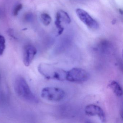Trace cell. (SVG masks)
I'll return each mask as SVG.
<instances>
[{"instance_id":"6da1fadb","label":"cell","mask_w":123,"mask_h":123,"mask_svg":"<svg viewBox=\"0 0 123 123\" xmlns=\"http://www.w3.org/2000/svg\"><path fill=\"white\" fill-rule=\"evenodd\" d=\"M38 69L40 74L48 80H55L59 81L66 80L67 72L51 64L40 63Z\"/></svg>"},{"instance_id":"7a4b0ae2","label":"cell","mask_w":123,"mask_h":123,"mask_svg":"<svg viewBox=\"0 0 123 123\" xmlns=\"http://www.w3.org/2000/svg\"><path fill=\"white\" fill-rule=\"evenodd\" d=\"M15 90L18 96L29 103H38L37 97L30 88L28 83L24 78L18 77L15 80Z\"/></svg>"},{"instance_id":"3957f363","label":"cell","mask_w":123,"mask_h":123,"mask_svg":"<svg viewBox=\"0 0 123 123\" xmlns=\"http://www.w3.org/2000/svg\"><path fill=\"white\" fill-rule=\"evenodd\" d=\"M41 96L44 99L52 101H59L63 100L65 96L64 91L55 87H46L41 91Z\"/></svg>"},{"instance_id":"277c9868","label":"cell","mask_w":123,"mask_h":123,"mask_svg":"<svg viewBox=\"0 0 123 123\" xmlns=\"http://www.w3.org/2000/svg\"><path fill=\"white\" fill-rule=\"evenodd\" d=\"M90 75L85 70L75 68L67 72L66 80L72 82H83L89 79Z\"/></svg>"},{"instance_id":"5b68a950","label":"cell","mask_w":123,"mask_h":123,"mask_svg":"<svg viewBox=\"0 0 123 123\" xmlns=\"http://www.w3.org/2000/svg\"><path fill=\"white\" fill-rule=\"evenodd\" d=\"M76 13L80 20L89 28L92 29H98V23L87 12L82 9L77 8L76 10Z\"/></svg>"},{"instance_id":"8992f818","label":"cell","mask_w":123,"mask_h":123,"mask_svg":"<svg viewBox=\"0 0 123 123\" xmlns=\"http://www.w3.org/2000/svg\"><path fill=\"white\" fill-rule=\"evenodd\" d=\"M71 19L68 14L62 10L59 11L56 15L55 25L58 29V34L61 35L64 30V28L62 25V23L69 24L71 22Z\"/></svg>"},{"instance_id":"52a82bcc","label":"cell","mask_w":123,"mask_h":123,"mask_svg":"<svg viewBox=\"0 0 123 123\" xmlns=\"http://www.w3.org/2000/svg\"><path fill=\"white\" fill-rule=\"evenodd\" d=\"M86 114L89 116H98L101 122H105L106 117L105 113L102 108L94 104H90L86 107Z\"/></svg>"},{"instance_id":"ba28073f","label":"cell","mask_w":123,"mask_h":123,"mask_svg":"<svg viewBox=\"0 0 123 123\" xmlns=\"http://www.w3.org/2000/svg\"><path fill=\"white\" fill-rule=\"evenodd\" d=\"M37 52L36 48L32 45H27L24 47L23 62L25 66L26 67L30 66L37 54Z\"/></svg>"},{"instance_id":"9c48e42d","label":"cell","mask_w":123,"mask_h":123,"mask_svg":"<svg viewBox=\"0 0 123 123\" xmlns=\"http://www.w3.org/2000/svg\"><path fill=\"white\" fill-rule=\"evenodd\" d=\"M108 86L116 95L118 97H121L122 96L123 94L122 88L118 83L113 80L111 81L109 84Z\"/></svg>"},{"instance_id":"30bf717a","label":"cell","mask_w":123,"mask_h":123,"mask_svg":"<svg viewBox=\"0 0 123 123\" xmlns=\"http://www.w3.org/2000/svg\"><path fill=\"white\" fill-rule=\"evenodd\" d=\"M41 18L43 24L45 26H48L51 21V18L46 13H43L41 15Z\"/></svg>"},{"instance_id":"8fae6325","label":"cell","mask_w":123,"mask_h":123,"mask_svg":"<svg viewBox=\"0 0 123 123\" xmlns=\"http://www.w3.org/2000/svg\"><path fill=\"white\" fill-rule=\"evenodd\" d=\"M6 47L5 39L3 36L0 35V56L3 55Z\"/></svg>"},{"instance_id":"7c38bea8","label":"cell","mask_w":123,"mask_h":123,"mask_svg":"<svg viewBox=\"0 0 123 123\" xmlns=\"http://www.w3.org/2000/svg\"><path fill=\"white\" fill-rule=\"evenodd\" d=\"M23 8V5L22 4H19L13 10V15L15 16H16L18 14L19 11Z\"/></svg>"},{"instance_id":"4fadbf2b","label":"cell","mask_w":123,"mask_h":123,"mask_svg":"<svg viewBox=\"0 0 123 123\" xmlns=\"http://www.w3.org/2000/svg\"><path fill=\"white\" fill-rule=\"evenodd\" d=\"M0 80H1V75H0Z\"/></svg>"}]
</instances>
